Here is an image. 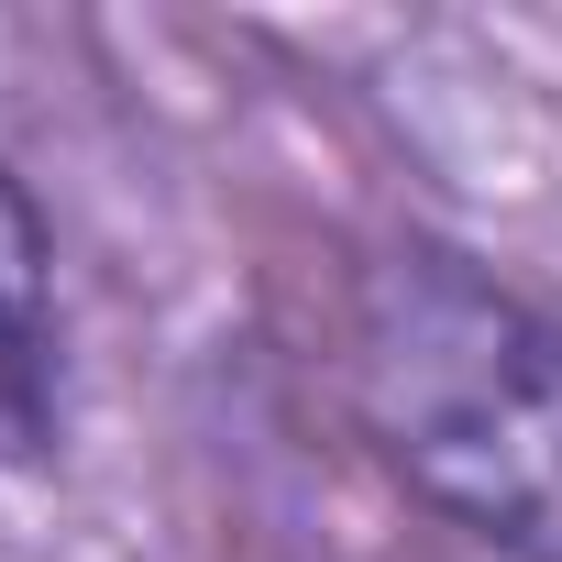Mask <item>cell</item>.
<instances>
[{
    "mask_svg": "<svg viewBox=\"0 0 562 562\" xmlns=\"http://www.w3.org/2000/svg\"><path fill=\"white\" fill-rule=\"evenodd\" d=\"M375 452L507 562H562V321L452 243H386L353 310Z\"/></svg>",
    "mask_w": 562,
    "mask_h": 562,
    "instance_id": "cell-1",
    "label": "cell"
},
{
    "mask_svg": "<svg viewBox=\"0 0 562 562\" xmlns=\"http://www.w3.org/2000/svg\"><path fill=\"white\" fill-rule=\"evenodd\" d=\"M56 430H67L56 331H45V310H0V463H45Z\"/></svg>",
    "mask_w": 562,
    "mask_h": 562,
    "instance_id": "cell-2",
    "label": "cell"
},
{
    "mask_svg": "<svg viewBox=\"0 0 562 562\" xmlns=\"http://www.w3.org/2000/svg\"><path fill=\"white\" fill-rule=\"evenodd\" d=\"M45 265H56L45 210H34V188L12 166H0V310H45Z\"/></svg>",
    "mask_w": 562,
    "mask_h": 562,
    "instance_id": "cell-3",
    "label": "cell"
}]
</instances>
